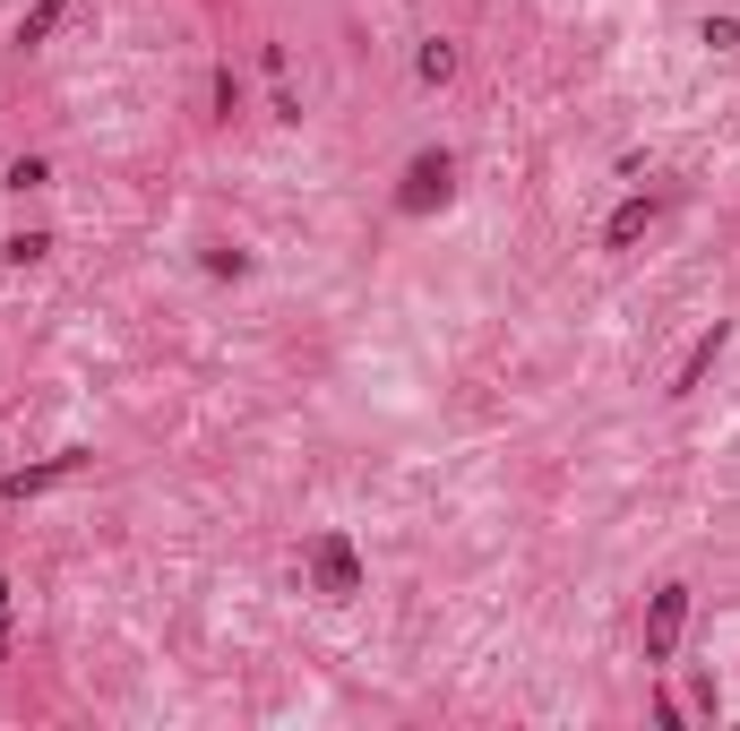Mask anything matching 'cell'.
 <instances>
[{
    "label": "cell",
    "mask_w": 740,
    "mask_h": 731,
    "mask_svg": "<svg viewBox=\"0 0 740 731\" xmlns=\"http://www.w3.org/2000/svg\"><path fill=\"white\" fill-rule=\"evenodd\" d=\"M680 619H689V594H680V586H663V594H654V628H646V654H654V663L672 654V637H680Z\"/></svg>",
    "instance_id": "obj_1"
},
{
    "label": "cell",
    "mask_w": 740,
    "mask_h": 731,
    "mask_svg": "<svg viewBox=\"0 0 740 731\" xmlns=\"http://www.w3.org/2000/svg\"><path fill=\"white\" fill-rule=\"evenodd\" d=\"M405 181H413V190H405V207H431V198H448V155H422Z\"/></svg>",
    "instance_id": "obj_2"
},
{
    "label": "cell",
    "mask_w": 740,
    "mask_h": 731,
    "mask_svg": "<svg viewBox=\"0 0 740 731\" xmlns=\"http://www.w3.org/2000/svg\"><path fill=\"white\" fill-rule=\"evenodd\" d=\"M319 577H328V594H354V542H345V534L319 542Z\"/></svg>",
    "instance_id": "obj_3"
},
{
    "label": "cell",
    "mask_w": 740,
    "mask_h": 731,
    "mask_svg": "<svg viewBox=\"0 0 740 731\" xmlns=\"http://www.w3.org/2000/svg\"><path fill=\"white\" fill-rule=\"evenodd\" d=\"M61 474H78V457H52V465H35V474H9V499H26V490H43V483H61Z\"/></svg>",
    "instance_id": "obj_4"
},
{
    "label": "cell",
    "mask_w": 740,
    "mask_h": 731,
    "mask_svg": "<svg viewBox=\"0 0 740 731\" xmlns=\"http://www.w3.org/2000/svg\"><path fill=\"white\" fill-rule=\"evenodd\" d=\"M646 225H654V198H628V207L612 216V242H637Z\"/></svg>",
    "instance_id": "obj_5"
},
{
    "label": "cell",
    "mask_w": 740,
    "mask_h": 731,
    "mask_svg": "<svg viewBox=\"0 0 740 731\" xmlns=\"http://www.w3.org/2000/svg\"><path fill=\"white\" fill-rule=\"evenodd\" d=\"M715 354H724V328H715V336H706V345H698V354H689V370H680V396H689V387H698V379H706V370H715Z\"/></svg>",
    "instance_id": "obj_6"
},
{
    "label": "cell",
    "mask_w": 740,
    "mask_h": 731,
    "mask_svg": "<svg viewBox=\"0 0 740 731\" xmlns=\"http://www.w3.org/2000/svg\"><path fill=\"white\" fill-rule=\"evenodd\" d=\"M52 26H61V0H43V9H35V17H26V26H17V43H43V35H52Z\"/></svg>",
    "instance_id": "obj_7"
}]
</instances>
